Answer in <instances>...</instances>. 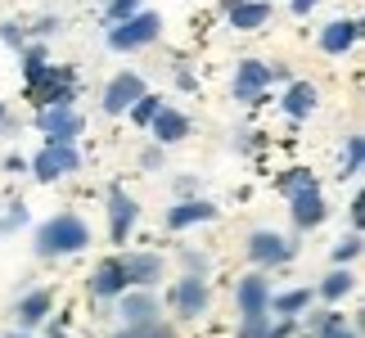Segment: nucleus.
<instances>
[{
	"label": "nucleus",
	"mask_w": 365,
	"mask_h": 338,
	"mask_svg": "<svg viewBox=\"0 0 365 338\" xmlns=\"http://www.w3.org/2000/svg\"><path fill=\"white\" fill-rule=\"evenodd\" d=\"M54 312V293L50 289H27L19 302H14V320H19V329H36V325H46Z\"/></svg>",
	"instance_id": "nucleus-16"
},
{
	"label": "nucleus",
	"mask_w": 365,
	"mask_h": 338,
	"mask_svg": "<svg viewBox=\"0 0 365 338\" xmlns=\"http://www.w3.org/2000/svg\"><path fill=\"white\" fill-rule=\"evenodd\" d=\"M59 27H63V19H41V23H36V32H41V36H50V32H59Z\"/></svg>",
	"instance_id": "nucleus-39"
},
{
	"label": "nucleus",
	"mask_w": 365,
	"mask_h": 338,
	"mask_svg": "<svg viewBox=\"0 0 365 338\" xmlns=\"http://www.w3.org/2000/svg\"><path fill=\"white\" fill-rule=\"evenodd\" d=\"M158 108H163V100H158V95H149V91H145V95H140V100L131 104V122L149 126V122H153V113H158Z\"/></svg>",
	"instance_id": "nucleus-29"
},
{
	"label": "nucleus",
	"mask_w": 365,
	"mask_h": 338,
	"mask_svg": "<svg viewBox=\"0 0 365 338\" xmlns=\"http://www.w3.org/2000/svg\"><path fill=\"white\" fill-rule=\"evenodd\" d=\"M122 271H126V285L131 289H153L163 280V257L158 252H126Z\"/></svg>",
	"instance_id": "nucleus-18"
},
{
	"label": "nucleus",
	"mask_w": 365,
	"mask_h": 338,
	"mask_svg": "<svg viewBox=\"0 0 365 338\" xmlns=\"http://www.w3.org/2000/svg\"><path fill=\"white\" fill-rule=\"evenodd\" d=\"M19 225H27V203H9V212L0 217V239H5V235H14Z\"/></svg>",
	"instance_id": "nucleus-33"
},
{
	"label": "nucleus",
	"mask_w": 365,
	"mask_h": 338,
	"mask_svg": "<svg viewBox=\"0 0 365 338\" xmlns=\"http://www.w3.org/2000/svg\"><path fill=\"white\" fill-rule=\"evenodd\" d=\"M5 172L23 176V172H27V158H23V153H9V158H5Z\"/></svg>",
	"instance_id": "nucleus-37"
},
{
	"label": "nucleus",
	"mask_w": 365,
	"mask_h": 338,
	"mask_svg": "<svg viewBox=\"0 0 365 338\" xmlns=\"http://www.w3.org/2000/svg\"><path fill=\"white\" fill-rule=\"evenodd\" d=\"M271 0H248V5H240V9H230V27L235 32H257V27H266L271 23Z\"/></svg>",
	"instance_id": "nucleus-23"
},
{
	"label": "nucleus",
	"mask_w": 365,
	"mask_h": 338,
	"mask_svg": "<svg viewBox=\"0 0 365 338\" xmlns=\"http://www.w3.org/2000/svg\"><path fill=\"white\" fill-rule=\"evenodd\" d=\"M347 217H352V230L361 235V221H365V199H361V194H356L352 203H347Z\"/></svg>",
	"instance_id": "nucleus-35"
},
{
	"label": "nucleus",
	"mask_w": 365,
	"mask_h": 338,
	"mask_svg": "<svg viewBox=\"0 0 365 338\" xmlns=\"http://www.w3.org/2000/svg\"><path fill=\"white\" fill-rule=\"evenodd\" d=\"M5 118H9V113H5V104H0V126H5Z\"/></svg>",
	"instance_id": "nucleus-43"
},
{
	"label": "nucleus",
	"mask_w": 365,
	"mask_h": 338,
	"mask_svg": "<svg viewBox=\"0 0 365 338\" xmlns=\"http://www.w3.org/2000/svg\"><path fill=\"white\" fill-rule=\"evenodd\" d=\"M135 221H140V203L122 185H113L108 190V239H113V244H126L131 230H135Z\"/></svg>",
	"instance_id": "nucleus-10"
},
{
	"label": "nucleus",
	"mask_w": 365,
	"mask_h": 338,
	"mask_svg": "<svg viewBox=\"0 0 365 338\" xmlns=\"http://www.w3.org/2000/svg\"><path fill=\"white\" fill-rule=\"evenodd\" d=\"M149 131H153V145H158V149H167V145H180V140L190 135V118H185V113H180V108L163 104L158 113H153Z\"/></svg>",
	"instance_id": "nucleus-17"
},
{
	"label": "nucleus",
	"mask_w": 365,
	"mask_h": 338,
	"mask_svg": "<svg viewBox=\"0 0 365 338\" xmlns=\"http://www.w3.org/2000/svg\"><path fill=\"white\" fill-rule=\"evenodd\" d=\"M312 298H316V289H284V293H271V312H275V320H298L302 312H312Z\"/></svg>",
	"instance_id": "nucleus-21"
},
{
	"label": "nucleus",
	"mask_w": 365,
	"mask_h": 338,
	"mask_svg": "<svg viewBox=\"0 0 365 338\" xmlns=\"http://www.w3.org/2000/svg\"><path fill=\"white\" fill-rule=\"evenodd\" d=\"M312 180H316V176H312V172H307V167H289V172H284V176H279V180H275V190H279V194H284V199H289V194H293V190H302V185H312Z\"/></svg>",
	"instance_id": "nucleus-28"
},
{
	"label": "nucleus",
	"mask_w": 365,
	"mask_h": 338,
	"mask_svg": "<svg viewBox=\"0 0 365 338\" xmlns=\"http://www.w3.org/2000/svg\"><path fill=\"white\" fill-rule=\"evenodd\" d=\"M149 86H145V77L140 73H131V68H122V73L104 86V95H100V108L108 113V118H122V113H131V104L145 95Z\"/></svg>",
	"instance_id": "nucleus-9"
},
{
	"label": "nucleus",
	"mask_w": 365,
	"mask_h": 338,
	"mask_svg": "<svg viewBox=\"0 0 365 338\" xmlns=\"http://www.w3.org/2000/svg\"><path fill=\"white\" fill-rule=\"evenodd\" d=\"M50 338H68V320H63V316H59V320L50 325Z\"/></svg>",
	"instance_id": "nucleus-40"
},
{
	"label": "nucleus",
	"mask_w": 365,
	"mask_h": 338,
	"mask_svg": "<svg viewBox=\"0 0 365 338\" xmlns=\"http://www.w3.org/2000/svg\"><path fill=\"white\" fill-rule=\"evenodd\" d=\"M361 153H365V140H361V131H352L347 145H343V158H339V180H356L361 176Z\"/></svg>",
	"instance_id": "nucleus-25"
},
{
	"label": "nucleus",
	"mask_w": 365,
	"mask_h": 338,
	"mask_svg": "<svg viewBox=\"0 0 365 338\" xmlns=\"http://www.w3.org/2000/svg\"><path fill=\"white\" fill-rule=\"evenodd\" d=\"M86 289H91V298H100V302H113V298H122V293L131 289V285H126V271H122V257H104V262L91 271Z\"/></svg>",
	"instance_id": "nucleus-15"
},
{
	"label": "nucleus",
	"mask_w": 365,
	"mask_h": 338,
	"mask_svg": "<svg viewBox=\"0 0 365 338\" xmlns=\"http://www.w3.org/2000/svg\"><path fill=\"white\" fill-rule=\"evenodd\" d=\"M27 95H32L41 108H73L77 81H73V73H68V68L46 63L36 77H27Z\"/></svg>",
	"instance_id": "nucleus-3"
},
{
	"label": "nucleus",
	"mask_w": 365,
	"mask_h": 338,
	"mask_svg": "<svg viewBox=\"0 0 365 338\" xmlns=\"http://www.w3.org/2000/svg\"><path fill=\"white\" fill-rule=\"evenodd\" d=\"M352 289H356V271H352V266H334V271L316 285V298H325V302H343Z\"/></svg>",
	"instance_id": "nucleus-22"
},
{
	"label": "nucleus",
	"mask_w": 365,
	"mask_h": 338,
	"mask_svg": "<svg viewBox=\"0 0 365 338\" xmlns=\"http://www.w3.org/2000/svg\"><path fill=\"white\" fill-rule=\"evenodd\" d=\"M266 63L262 59H240L235 63V81H230V95L240 104H262V95H266Z\"/></svg>",
	"instance_id": "nucleus-12"
},
{
	"label": "nucleus",
	"mask_w": 365,
	"mask_h": 338,
	"mask_svg": "<svg viewBox=\"0 0 365 338\" xmlns=\"http://www.w3.org/2000/svg\"><path fill=\"white\" fill-rule=\"evenodd\" d=\"M118 316H122V325H149V320H163L158 293L153 289H126L118 298Z\"/></svg>",
	"instance_id": "nucleus-14"
},
{
	"label": "nucleus",
	"mask_w": 365,
	"mask_h": 338,
	"mask_svg": "<svg viewBox=\"0 0 365 338\" xmlns=\"http://www.w3.org/2000/svg\"><path fill=\"white\" fill-rule=\"evenodd\" d=\"M312 334H316V338H361V320H352V325H347L339 312H320V316L312 320Z\"/></svg>",
	"instance_id": "nucleus-24"
},
{
	"label": "nucleus",
	"mask_w": 365,
	"mask_h": 338,
	"mask_svg": "<svg viewBox=\"0 0 365 338\" xmlns=\"http://www.w3.org/2000/svg\"><path fill=\"white\" fill-rule=\"evenodd\" d=\"M0 338H32V334H23V329H14V334H0Z\"/></svg>",
	"instance_id": "nucleus-42"
},
{
	"label": "nucleus",
	"mask_w": 365,
	"mask_h": 338,
	"mask_svg": "<svg viewBox=\"0 0 365 338\" xmlns=\"http://www.w3.org/2000/svg\"><path fill=\"white\" fill-rule=\"evenodd\" d=\"M113 338H176L172 320H149V325H122Z\"/></svg>",
	"instance_id": "nucleus-26"
},
{
	"label": "nucleus",
	"mask_w": 365,
	"mask_h": 338,
	"mask_svg": "<svg viewBox=\"0 0 365 338\" xmlns=\"http://www.w3.org/2000/svg\"><path fill=\"white\" fill-rule=\"evenodd\" d=\"M36 131L46 135V145H77L86 122L77 108H36Z\"/></svg>",
	"instance_id": "nucleus-7"
},
{
	"label": "nucleus",
	"mask_w": 365,
	"mask_h": 338,
	"mask_svg": "<svg viewBox=\"0 0 365 338\" xmlns=\"http://www.w3.org/2000/svg\"><path fill=\"white\" fill-rule=\"evenodd\" d=\"M0 41H5L9 50H23L27 46V32H23L19 23H0Z\"/></svg>",
	"instance_id": "nucleus-34"
},
{
	"label": "nucleus",
	"mask_w": 365,
	"mask_h": 338,
	"mask_svg": "<svg viewBox=\"0 0 365 338\" xmlns=\"http://www.w3.org/2000/svg\"><path fill=\"white\" fill-rule=\"evenodd\" d=\"M293 252H298V244H293L289 235H279V230H252L248 235V257L252 266L266 275V271H275V266H284L293 262Z\"/></svg>",
	"instance_id": "nucleus-5"
},
{
	"label": "nucleus",
	"mask_w": 365,
	"mask_h": 338,
	"mask_svg": "<svg viewBox=\"0 0 365 338\" xmlns=\"http://www.w3.org/2000/svg\"><path fill=\"white\" fill-rule=\"evenodd\" d=\"M235 338H271V316H248V320H240Z\"/></svg>",
	"instance_id": "nucleus-31"
},
{
	"label": "nucleus",
	"mask_w": 365,
	"mask_h": 338,
	"mask_svg": "<svg viewBox=\"0 0 365 338\" xmlns=\"http://www.w3.org/2000/svg\"><path fill=\"white\" fill-rule=\"evenodd\" d=\"M240 5H248V0H221V9H226V14H230V9H240Z\"/></svg>",
	"instance_id": "nucleus-41"
},
{
	"label": "nucleus",
	"mask_w": 365,
	"mask_h": 338,
	"mask_svg": "<svg viewBox=\"0 0 365 338\" xmlns=\"http://www.w3.org/2000/svg\"><path fill=\"white\" fill-rule=\"evenodd\" d=\"M217 212H221V208L212 199H180V203H172L163 212V221H167V230H172V235H180V230H190V225L217 221Z\"/></svg>",
	"instance_id": "nucleus-13"
},
{
	"label": "nucleus",
	"mask_w": 365,
	"mask_h": 338,
	"mask_svg": "<svg viewBox=\"0 0 365 338\" xmlns=\"http://www.w3.org/2000/svg\"><path fill=\"white\" fill-rule=\"evenodd\" d=\"M289 217H293V225H298V230H316V225H325L329 203H325L320 180H312V185H302V190L289 194Z\"/></svg>",
	"instance_id": "nucleus-8"
},
{
	"label": "nucleus",
	"mask_w": 365,
	"mask_h": 338,
	"mask_svg": "<svg viewBox=\"0 0 365 338\" xmlns=\"http://www.w3.org/2000/svg\"><path fill=\"white\" fill-rule=\"evenodd\" d=\"M140 163H145L149 172H153V167H163V149H158V145H153V149H145V153H140Z\"/></svg>",
	"instance_id": "nucleus-36"
},
{
	"label": "nucleus",
	"mask_w": 365,
	"mask_h": 338,
	"mask_svg": "<svg viewBox=\"0 0 365 338\" xmlns=\"http://www.w3.org/2000/svg\"><path fill=\"white\" fill-rule=\"evenodd\" d=\"M235 307H240V316H271V280L262 271L244 275L240 285H235Z\"/></svg>",
	"instance_id": "nucleus-11"
},
{
	"label": "nucleus",
	"mask_w": 365,
	"mask_h": 338,
	"mask_svg": "<svg viewBox=\"0 0 365 338\" xmlns=\"http://www.w3.org/2000/svg\"><path fill=\"white\" fill-rule=\"evenodd\" d=\"M131 14H140V0H108V9H104V23L113 27L122 19H131Z\"/></svg>",
	"instance_id": "nucleus-32"
},
{
	"label": "nucleus",
	"mask_w": 365,
	"mask_h": 338,
	"mask_svg": "<svg viewBox=\"0 0 365 338\" xmlns=\"http://www.w3.org/2000/svg\"><path fill=\"white\" fill-rule=\"evenodd\" d=\"M361 257V235L356 230H347L339 244H334V266H352Z\"/></svg>",
	"instance_id": "nucleus-27"
},
{
	"label": "nucleus",
	"mask_w": 365,
	"mask_h": 338,
	"mask_svg": "<svg viewBox=\"0 0 365 338\" xmlns=\"http://www.w3.org/2000/svg\"><path fill=\"white\" fill-rule=\"evenodd\" d=\"M27 172H32L41 185H54V180L81 172V153H77V145H46L41 153L27 158Z\"/></svg>",
	"instance_id": "nucleus-4"
},
{
	"label": "nucleus",
	"mask_w": 365,
	"mask_h": 338,
	"mask_svg": "<svg viewBox=\"0 0 365 338\" xmlns=\"http://www.w3.org/2000/svg\"><path fill=\"white\" fill-rule=\"evenodd\" d=\"M163 36V14H153V9H140L131 14V19H122L108 27V50H118V54H131V50H145L153 46V41Z\"/></svg>",
	"instance_id": "nucleus-2"
},
{
	"label": "nucleus",
	"mask_w": 365,
	"mask_h": 338,
	"mask_svg": "<svg viewBox=\"0 0 365 338\" xmlns=\"http://www.w3.org/2000/svg\"><path fill=\"white\" fill-rule=\"evenodd\" d=\"M356 41H361V19H329L325 27H320V50L334 54V59L347 54Z\"/></svg>",
	"instance_id": "nucleus-19"
},
{
	"label": "nucleus",
	"mask_w": 365,
	"mask_h": 338,
	"mask_svg": "<svg viewBox=\"0 0 365 338\" xmlns=\"http://www.w3.org/2000/svg\"><path fill=\"white\" fill-rule=\"evenodd\" d=\"M167 302H172V312L180 320H199V316H207V307H212V289H207V280H199V275H180L172 285V293H167Z\"/></svg>",
	"instance_id": "nucleus-6"
},
{
	"label": "nucleus",
	"mask_w": 365,
	"mask_h": 338,
	"mask_svg": "<svg viewBox=\"0 0 365 338\" xmlns=\"http://www.w3.org/2000/svg\"><path fill=\"white\" fill-rule=\"evenodd\" d=\"M316 5H320V0H289V9L298 14V19H307V14H312Z\"/></svg>",
	"instance_id": "nucleus-38"
},
{
	"label": "nucleus",
	"mask_w": 365,
	"mask_h": 338,
	"mask_svg": "<svg viewBox=\"0 0 365 338\" xmlns=\"http://www.w3.org/2000/svg\"><path fill=\"white\" fill-rule=\"evenodd\" d=\"M81 248H91V225L77 212H54L50 221H41L36 235H32V252L46 257V262L50 257H73Z\"/></svg>",
	"instance_id": "nucleus-1"
},
{
	"label": "nucleus",
	"mask_w": 365,
	"mask_h": 338,
	"mask_svg": "<svg viewBox=\"0 0 365 338\" xmlns=\"http://www.w3.org/2000/svg\"><path fill=\"white\" fill-rule=\"evenodd\" d=\"M180 266H185V275H199V280H207V271H212V257H207V252H194V248H185V252H180Z\"/></svg>",
	"instance_id": "nucleus-30"
},
{
	"label": "nucleus",
	"mask_w": 365,
	"mask_h": 338,
	"mask_svg": "<svg viewBox=\"0 0 365 338\" xmlns=\"http://www.w3.org/2000/svg\"><path fill=\"white\" fill-rule=\"evenodd\" d=\"M320 104V91L312 86V81H289V91H284V100H279V108L289 113L293 122H302V118H312Z\"/></svg>",
	"instance_id": "nucleus-20"
}]
</instances>
